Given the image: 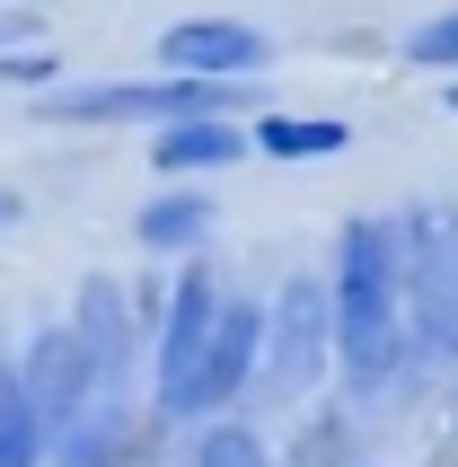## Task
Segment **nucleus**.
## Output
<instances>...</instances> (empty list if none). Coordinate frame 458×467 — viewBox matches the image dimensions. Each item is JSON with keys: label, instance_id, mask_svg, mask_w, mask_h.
Returning <instances> with one entry per match:
<instances>
[{"label": "nucleus", "instance_id": "f257e3e1", "mask_svg": "<svg viewBox=\"0 0 458 467\" xmlns=\"http://www.w3.org/2000/svg\"><path fill=\"white\" fill-rule=\"evenodd\" d=\"M414 362L406 336V230L353 212L335 238V370L344 389H397V370Z\"/></svg>", "mask_w": 458, "mask_h": 467}, {"label": "nucleus", "instance_id": "f03ea898", "mask_svg": "<svg viewBox=\"0 0 458 467\" xmlns=\"http://www.w3.org/2000/svg\"><path fill=\"white\" fill-rule=\"evenodd\" d=\"M265 317H274V300H229L221 327H212V344H203V362H194V379H185L177 397H151V415L159 423H212V415H229V406L265 379Z\"/></svg>", "mask_w": 458, "mask_h": 467}, {"label": "nucleus", "instance_id": "7ed1b4c3", "mask_svg": "<svg viewBox=\"0 0 458 467\" xmlns=\"http://www.w3.org/2000/svg\"><path fill=\"white\" fill-rule=\"evenodd\" d=\"M335 370V274H291L265 317V389L308 397Z\"/></svg>", "mask_w": 458, "mask_h": 467}, {"label": "nucleus", "instance_id": "20e7f679", "mask_svg": "<svg viewBox=\"0 0 458 467\" xmlns=\"http://www.w3.org/2000/svg\"><path fill=\"white\" fill-rule=\"evenodd\" d=\"M406 230V336L414 353L458 362V238H441L432 212H397Z\"/></svg>", "mask_w": 458, "mask_h": 467}, {"label": "nucleus", "instance_id": "39448f33", "mask_svg": "<svg viewBox=\"0 0 458 467\" xmlns=\"http://www.w3.org/2000/svg\"><path fill=\"white\" fill-rule=\"evenodd\" d=\"M221 309H229V300H221V274H212L203 256H185V274L168 283V309H159V327H151V370H159L151 397H177L185 379H194V362H203Z\"/></svg>", "mask_w": 458, "mask_h": 467}, {"label": "nucleus", "instance_id": "423d86ee", "mask_svg": "<svg viewBox=\"0 0 458 467\" xmlns=\"http://www.w3.org/2000/svg\"><path fill=\"white\" fill-rule=\"evenodd\" d=\"M18 370H26V389H36V406H45L53 441H62V432L88 415V397H98V362H88V344H79L71 317H62V327H36L26 353H18Z\"/></svg>", "mask_w": 458, "mask_h": 467}, {"label": "nucleus", "instance_id": "0eeeda50", "mask_svg": "<svg viewBox=\"0 0 458 467\" xmlns=\"http://www.w3.org/2000/svg\"><path fill=\"white\" fill-rule=\"evenodd\" d=\"M159 62L194 79H255L265 71V36L247 18H177L159 36Z\"/></svg>", "mask_w": 458, "mask_h": 467}, {"label": "nucleus", "instance_id": "6e6552de", "mask_svg": "<svg viewBox=\"0 0 458 467\" xmlns=\"http://www.w3.org/2000/svg\"><path fill=\"white\" fill-rule=\"evenodd\" d=\"M71 327L88 344V362H98V397H132V300L115 274H88L71 300Z\"/></svg>", "mask_w": 458, "mask_h": 467}, {"label": "nucleus", "instance_id": "1a4fd4ad", "mask_svg": "<svg viewBox=\"0 0 458 467\" xmlns=\"http://www.w3.org/2000/svg\"><path fill=\"white\" fill-rule=\"evenodd\" d=\"M247 150H255V124H238V115H177L151 132L159 177H212V168H238Z\"/></svg>", "mask_w": 458, "mask_h": 467}, {"label": "nucleus", "instance_id": "9d476101", "mask_svg": "<svg viewBox=\"0 0 458 467\" xmlns=\"http://www.w3.org/2000/svg\"><path fill=\"white\" fill-rule=\"evenodd\" d=\"M62 467H132L141 459V415H132V397H88V415L53 441Z\"/></svg>", "mask_w": 458, "mask_h": 467}, {"label": "nucleus", "instance_id": "9b49d317", "mask_svg": "<svg viewBox=\"0 0 458 467\" xmlns=\"http://www.w3.org/2000/svg\"><path fill=\"white\" fill-rule=\"evenodd\" d=\"M212 194H194V185H159L151 203L132 212V238L151 247V256H203V238H212Z\"/></svg>", "mask_w": 458, "mask_h": 467}, {"label": "nucleus", "instance_id": "f8f14e48", "mask_svg": "<svg viewBox=\"0 0 458 467\" xmlns=\"http://www.w3.org/2000/svg\"><path fill=\"white\" fill-rule=\"evenodd\" d=\"M53 459V423L36 406L18 362H0V467H45Z\"/></svg>", "mask_w": 458, "mask_h": 467}, {"label": "nucleus", "instance_id": "ddd939ff", "mask_svg": "<svg viewBox=\"0 0 458 467\" xmlns=\"http://www.w3.org/2000/svg\"><path fill=\"white\" fill-rule=\"evenodd\" d=\"M344 141H353V132L335 124V115H291V106H265V115H255V150L291 159V168H300V159H335Z\"/></svg>", "mask_w": 458, "mask_h": 467}, {"label": "nucleus", "instance_id": "4468645a", "mask_svg": "<svg viewBox=\"0 0 458 467\" xmlns=\"http://www.w3.org/2000/svg\"><path fill=\"white\" fill-rule=\"evenodd\" d=\"M194 467H274V450H265V432L238 415H212L203 432H194Z\"/></svg>", "mask_w": 458, "mask_h": 467}, {"label": "nucleus", "instance_id": "2eb2a0df", "mask_svg": "<svg viewBox=\"0 0 458 467\" xmlns=\"http://www.w3.org/2000/svg\"><path fill=\"white\" fill-rule=\"evenodd\" d=\"M406 62L414 71H458V9H441V18H423L406 36Z\"/></svg>", "mask_w": 458, "mask_h": 467}, {"label": "nucleus", "instance_id": "dca6fc26", "mask_svg": "<svg viewBox=\"0 0 458 467\" xmlns=\"http://www.w3.org/2000/svg\"><path fill=\"white\" fill-rule=\"evenodd\" d=\"M45 79H53L45 45H0V88H45Z\"/></svg>", "mask_w": 458, "mask_h": 467}, {"label": "nucleus", "instance_id": "f3484780", "mask_svg": "<svg viewBox=\"0 0 458 467\" xmlns=\"http://www.w3.org/2000/svg\"><path fill=\"white\" fill-rule=\"evenodd\" d=\"M9 221H26V203L9 194V185H0V230H9Z\"/></svg>", "mask_w": 458, "mask_h": 467}, {"label": "nucleus", "instance_id": "a211bd4d", "mask_svg": "<svg viewBox=\"0 0 458 467\" xmlns=\"http://www.w3.org/2000/svg\"><path fill=\"white\" fill-rule=\"evenodd\" d=\"M441 98H450V115H458V71H450V79H441Z\"/></svg>", "mask_w": 458, "mask_h": 467}, {"label": "nucleus", "instance_id": "6ab92c4d", "mask_svg": "<svg viewBox=\"0 0 458 467\" xmlns=\"http://www.w3.org/2000/svg\"><path fill=\"white\" fill-rule=\"evenodd\" d=\"M0 9H45V0H0Z\"/></svg>", "mask_w": 458, "mask_h": 467}]
</instances>
